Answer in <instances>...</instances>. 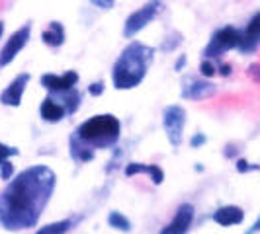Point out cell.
<instances>
[{
    "instance_id": "6da1fadb",
    "label": "cell",
    "mask_w": 260,
    "mask_h": 234,
    "mask_svg": "<svg viewBox=\"0 0 260 234\" xmlns=\"http://www.w3.org/2000/svg\"><path fill=\"white\" fill-rule=\"evenodd\" d=\"M55 183L57 176L49 166L38 164L20 172L0 193L2 226L6 230H24L36 226L51 199Z\"/></svg>"
},
{
    "instance_id": "7a4b0ae2",
    "label": "cell",
    "mask_w": 260,
    "mask_h": 234,
    "mask_svg": "<svg viewBox=\"0 0 260 234\" xmlns=\"http://www.w3.org/2000/svg\"><path fill=\"white\" fill-rule=\"evenodd\" d=\"M119 129L117 117L110 113L94 115L78 127L75 137H71V154L80 162H88L94 158L96 148L114 146L119 141Z\"/></svg>"
},
{
    "instance_id": "3957f363",
    "label": "cell",
    "mask_w": 260,
    "mask_h": 234,
    "mask_svg": "<svg viewBox=\"0 0 260 234\" xmlns=\"http://www.w3.org/2000/svg\"><path fill=\"white\" fill-rule=\"evenodd\" d=\"M153 47H147L139 41L129 43L119 55L112 70V80L117 90H131L139 86L147 74V66L153 61Z\"/></svg>"
},
{
    "instance_id": "277c9868",
    "label": "cell",
    "mask_w": 260,
    "mask_h": 234,
    "mask_svg": "<svg viewBox=\"0 0 260 234\" xmlns=\"http://www.w3.org/2000/svg\"><path fill=\"white\" fill-rule=\"evenodd\" d=\"M160 8H162V0H149L145 6H141L139 10H135V12L125 20L123 37H127V39L135 37L143 27H147L155 20L156 14L160 12Z\"/></svg>"
},
{
    "instance_id": "5b68a950",
    "label": "cell",
    "mask_w": 260,
    "mask_h": 234,
    "mask_svg": "<svg viewBox=\"0 0 260 234\" xmlns=\"http://www.w3.org/2000/svg\"><path fill=\"white\" fill-rule=\"evenodd\" d=\"M239 41H241V29H237V27H221V29H217L213 35H211V41H209V45L206 47V59H217V57H221L225 51H229V49H237V45H239Z\"/></svg>"
},
{
    "instance_id": "8992f818",
    "label": "cell",
    "mask_w": 260,
    "mask_h": 234,
    "mask_svg": "<svg viewBox=\"0 0 260 234\" xmlns=\"http://www.w3.org/2000/svg\"><path fill=\"white\" fill-rule=\"evenodd\" d=\"M162 125L167 131L169 143L176 148L182 144L184 125H186V109L180 105H169L162 111Z\"/></svg>"
},
{
    "instance_id": "52a82bcc",
    "label": "cell",
    "mask_w": 260,
    "mask_h": 234,
    "mask_svg": "<svg viewBox=\"0 0 260 234\" xmlns=\"http://www.w3.org/2000/svg\"><path fill=\"white\" fill-rule=\"evenodd\" d=\"M29 33H31V26L29 24L22 26L18 31H14L10 39L6 41V45L2 47V51H0V66H8L18 57V53L26 47Z\"/></svg>"
},
{
    "instance_id": "ba28073f",
    "label": "cell",
    "mask_w": 260,
    "mask_h": 234,
    "mask_svg": "<svg viewBox=\"0 0 260 234\" xmlns=\"http://www.w3.org/2000/svg\"><path fill=\"white\" fill-rule=\"evenodd\" d=\"M29 78L31 76L27 72H22V74H18V76L14 78L12 82L2 90V94H0V104L12 105V107H18V105L22 104V96L26 92Z\"/></svg>"
},
{
    "instance_id": "9c48e42d",
    "label": "cell",
    "mask_w": 260,
    "mask_h": 234,
    "mask_svg": "<svg viewBox=\"0 0 260 234\" xmlns=\"http://www.w3.org/2000/svg\"><path fill=\"white\" fill-rule=\"evenodd\" d=\"M192 221H194V207H192L190 203H184V205L178 207L172 222H170L169 226H165L160 232L162 234H184V232H188V228H190Z\"/></svg>"
},
{
    "instance_id": "30bf717a",
    "label": "cell",
    "mask_w": 260,
    "mask_h": 234,
    "mask_svg": "<svg viewBox=\"0 0 260 234\" xmlns=\"http://www.w3.org/2000/svg\"><path fill=\"white\" fill-rule=\"evenodd\" d=\"M77 82L78 74L75 70H69L63 76H57V74H43L41 76V86H45L49 92H67L75 88Z\"/></svg>"
},
{
    "instance_id": "8fae6325",
    "label": "cell",
    "mask_w": 260,
    "mask_h": 234,
    "mask_svg": "<svg viewBox=\"0 0 260 234\" xmlns=\"http://www.w3.org/2000/svg\"><path fill=\"white\" fill-rule=\"evenodd\" d=\"M245 219V213L241 207H235V205H227V207L217 209L213 213V221L221 226H235V224H241Z\"/></svg>"
},
{
    "instance_id": "7c38bea8",
    "label": "cell",
    "mask_w": 260,
    "mask_h": 234,
    "mask_svg": "<svg viewBox=\"0 0 260 234\" xmlns=\"http://www.w3.org/2000/svg\"><path fill=\"white\" fill-rule=\"evenodd\" d=\"M137 174H149L155 185H160L165 180V172L155 166V164H139V162H131L125 166V176H137Z\"/></svg>"
},
{
    "instance_id": "4fadbf2b",
    "label": "cell",
    "mask_w": 260,
    "mask_h": 234,
    "mask_svg": "<svg viewBox=\"0 0 260 234\" xmlns=\"http://www.w3.org/2000/svg\"><path fill=\"white\" fill-rule=\"evenodd\" d=\"M190 82L192 84L184 86L182 92V96L188 100H204V98H208L215 92V86L209 84V82H202V80H190Z\"/></svg>"
},
{
    "instance_id": "5bb4252c",
    "label": "cell",
    "mask_w": 260,
    "mask_h": 234,
    "mask_svg": "<svg viewBox=\"0 0 260 234\" xmlns=\"http://www.w3.org/2000/svg\"><path fill=\"white\" fill-rule=\"evenodd\" d=\"M65 107L59 104V102H55L51 96H47L43 102H41V117L45 119V121H49V123H57V121H61L63 117H65Z\"/></svg>"
},
{
    "instance_id": "9a60e30c",
    "label": "cell",
    "mask_w": 260,
    "mask_h": 234,
    "mask_svg": "<svg viewBox=\"0 0 260 234\" xmlns=\"http://www.w3.org/2000/svg\"><path fill=\"white\" fill-rule=\"evenodd\" d=\"M41 39L49 47H61L65 43V27L61 26L59 22H51L49 27L41 33Z\"/></svg>"
},
{
    "instance_id": "2e32d148",
    "label": "cell",
    "mask_w": 260,
    "mask_h": 234,
    "mask_svg": "<svg viewBox=\"0 0 260 234\" xmlns=\"http://www.w3.org/2000/svg\"><path fill=\"white\" fill-rule=\"evenodd\" d=\"M108 224L116 230H121V232H129L131 230V222L125 215H121L119 211H112L110 217H108Z\"/></svg>"
},
{
    "instance_id": "e0dca14e",
    "label": "cell",
    "mask_w": 260,
    "mask_h": 234,
    "mask_svg": "<svg viewBox=\"0 0 260 234\" xmlns=\"http://www.w3.org/2000/svg\"><path fill=\"white\" fill-rule=\"evenodd\" d=\"M71 226H73V221H61V222H53V224H47V226H41L38 232L39 234H61V232H67V230H71Z\"/></svg>"
},
{
    "instance_id": "ac0fdd59",
    "label": "cell",
    "mask_w": 260,
    "mask_h": 234,
    "mask_svg": "<svg viewBox=\"0 0 260 234\" xmlns=\"http://www.w3.org/2000/svg\"><path fill=\"white\" fill-rule=\"evenodd\" d=\"M245 33H248L250 37H260V14H254L252 20L248 22Z\"/></svg>"
},
{
    "instance_id": "d6986e66",
    "label": "cell",
    "mask_w": 260,
    "mask_h": 234,
    "mask_svg": "<svg viewBox=\"0 0 260 234\" xmlns=\"http://www.w3.org/2000/svg\"><path fill=\"white\" fill-rule=\"evenodd\" d=\"M12 176H14V164L6 158V160H2V162H0V178L8 182Z\"/></svg>"
},
{
    "instance_id": "ffe728a7",
    "label": "cell",
    "mask_w": 260,
    "mask_h": 234,
    "mask_svg": "<svg viewBox=\"0 0 260 234\" xmlns=\"http://www.w3.org/2000/svg\"><path fill=\"white\" fill-rule=\"evenodd\" d=\"M200 70H202V74L206 78H211L215 76V72H217V68H215V65L209 61V59H206L204 63H202V66H200Z\"/></svg>"
},
{
    "instance_id": "44dd1931",
    "label": "cell",
    "mask_w": 260,
    "mask_h": 234,
    "mask_svg": "<svg viewBox=\"0 0 260 234\" xmlns=\"http://www.w3.org/2000/svg\"><path fill=\"white\" fill-rule=\"evenodd\" d=\"M18 154V148H14V146H6V144L0 143V162L2 160H6V158H10V156H16Z\"/></svg>"
},
{
    "instance_id": "7402d4cb",
    "label": "cell",
    "mask_w": 260,
    "mask_h": 234,
    "mask_svg": "<svg viewBox=\"0 0 260 234\" xmlns=\"http://www.w3.org/2000/svg\"><path fill=\"white\" fill-rule=\"evenodd\" d=\"M237 170H239L241 174H245V172H250V170H258V166H256V164L250 166L247 160H239V162H237Z\"/></svg>"
},
{
    "instance_id": "603a6c76",
    "label": "cell",
    "mask_w": 260,
    "mask_h": 234,
    "mask_svg": "<svg viewBox=\"0 0 260 234\" xmlns=\"http://www.w3.org/2000/svg\"><path fill=\"white\" fill-rule=\"evenodd\" d=\"M88 92H90L92 96H100V94H104V82H94L88 86Z\"/></svg>"
},
{
    "instance_id": "cb8c5ba5",
    "label": "cell",
    "mask_w": 260,
    "mask_h": 234,
    "mask_svg": "<svg viewBox=\"0 0 260 234\" xmlns=\"http://www.w3.org/2000/svg\"><path fill=\"white\" fill-rule=\"evenodd\" d=\"M94 6H98V8H102V10H110L112 6H114V2L116 0H90Z\"/></svg>"
},
{
    "instance_id": "d4e9b609",
    "label": "cell",
    "mask_w": 260,
    "mask_h": 234,
    "mask_svg": "<svg viewBox=\"0 0 260 234\" xmlns=\"http://www.w3.org/2000/svg\"><path fill=\"white\" fill-rule=\"evenodd\" d=\"M204 143H206V135H194L192 141H190L192 148H198V146H202Z\"/></svg>"
},
{
    "instance_id": "484cf974",
    "label": "cell",
    "mask_w": 260,
    "mask_h": 234,
    "mask_svg": "<svg viewBox=\"0 0 260 234\" xmlns=\"http://www.w3.org/2000/svg\"><path fill=\"white\" fill-rule=\"evenodd\" d=\"M219 72H221L223 76H229V74H231V65H223Z\"/></svg>"
},
{
    "instance_id": "4316f807",
    "label": "cell",
    "mask_w": 260,
    "mask_h": 234,
    "mask_svg": "<svg viewBox=\"0 0 260 234\" xmlns=\"http://www.w3.org/2000/svg\"><path fill=\"white\" fill-rule=\"evenodd\" d=\"M184 63H186V57H180V59H178V61H176V70H180V68H182L184 66Z\"/></svg>"
},
{
    "instance_id": "83f0119b",
    "label": "cell",
    "mask_w": 260,
    "mask_h": 234,
    "mask_svg": "<svg viewBox=\"0 0 260 234\" xmlns=\"http://www.w3.org/2000/svg\"><path fill=\"white\" fill-rule=\"evenodd\" d=\"M2 33H4V24L0 22V37H2Z\"/></svg>"
}]
</instances>
